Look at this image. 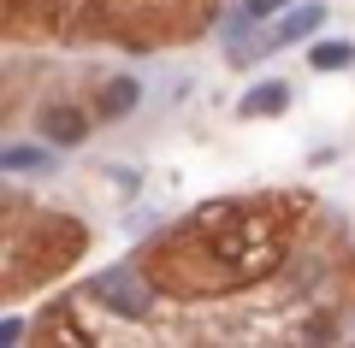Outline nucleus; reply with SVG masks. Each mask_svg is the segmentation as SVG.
<instances>
[{
  "mask_svg": "<svg viewBox=\"0 0 355 348\" xmlns=\"http://www.w3.org/2000/svg\"><path fill=\"white\" fill-rule=\"evenodd\" d=\"M42 136L71 148V142H83V118H77L71 107H53V112H42Z\"/></svg>",
  "mask_w": 355,
  "mask_h": 348,
  "instance_id": "39448f33",
  "label": "nucleus"
},
{
  "mask_svg": "<svg viewBox=\"0 0 355 348\" xmlns=\"http://www.w3.org/2000/svg\"><path fill=\"white\" fill-rule=\"evenodd\" d=\"M320 24H326V6H320V0H296V6H284V18H279V24H272L266 48H291V42L314 36Z\"/></svg>",
  "mask_w": 355,
  "mask_h": 348,
  "instance_id": "f03ea898",
  "label": "nucleus"
},
{
  "mask_svg": "<svg viewBox=\"0 0 355 348\" xmlns=\"http://www.w3.org/2000/svg\"><path fill=\"white\" fill-rule=\"evenodd\" d=\"M137 100H142V83H137V77H113V83L101 89V118H125Z\"/></svg>",
  "mask_w": 355,
  "mask_h": 348,
  "instance_id": "20e7f679",
  "label": "nucleus"
},
{
  "mask_svg": "<svg viewBox=\"0 0 355 348\" xmlns=\"http://www.w3.org/2000/svg\"><path fill=\"white\" fill-rule=\"evenodd\" d=\"M0 165H6V172H42V165H53V160H48V148H24V142H18V148H0Z\"/></svg>",
  "mask_w": 355,
  "mask_h": 348,
  "instance_id": "0eeeda50",
  "label": "nucleus"
},
{
  "mask_svg": "<svg viewBox=\"0 0 355 348\" xmlns=\"http://www.w3.org/2000/svg\"><path fill=\"white\" fill-rule=\"evenodd\" d=\"M18 336H24V319H0V342L12 348V342H18Z\"/></svg>",
  "mask_w": 355,
  "mask_h": 348,
  "instance_id": "1a4fd4ad",
  "label": "nucleus"
},
{
  "mask_svg": "<svg viewBox=\"0 0 355 348\" xmlns=\"http://www.w3.org/2000/svg\"><path fill=\"white\" fill-rule=\"evenodd\" d=\"M349 59H355V42H314V53H308L314 71H343Z\"/></svg>",
  "mask_w": 355,
  "mask_h": 348,
  "instance_id": "423d86ee",
  "label": "nucleus"
},
{
  "mask_svg": "<svg viewBox=\"0 0 355 348\" xmlns=\"http://www.w3.org/2000/svg\"><path fill=\"white\" fill-rule=\"evenodd\" d=\"M89 295H95V301H107L113 313H148L154 289L142 284V272H130V266H107V272H95V277H89Z\"/></svg>",
  "mask_w": 355,
  "mask_h": 348,
  "instance_id": "f257e3e1",
  "label": "nucleus"
},
{
  "mask_svg": "<svg viewBox=\"0 0 355 348\" xmlns=\"http://www.w3.org/2000/svg\"><path fill=\"white\" fill-rule=\"evenodd\" d=\"M284 107H291V89H284V83H254L249 95L237 100L243 118H272V112H284Z\"/></svg>",
  "mask_w": 355,
  "mask_h": 348,
  "instance_id": "7ed1b4c3",
  "label": "nucleus"
},
{
  "mask_svg": "<svg viewBox=\"0 0 355 348\" xmlns=\"http://www.w3.org/2000/svg\"><path fill=\"white\" fill-rule=\"evenodd\" d=\"M284 6H296V0H243V12H249V18H266V12H284Z\"/></svg>",
  "mask_w": 355,
  "mask_h": 348,
  "instance_id": "6e6552de",
  "label": "nucleus"
}]
</instances>
